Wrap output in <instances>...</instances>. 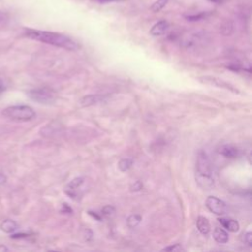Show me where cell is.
Listing matches in <instances>:
<instances>
[{"mask_svg":"<svg viewBox=\"0 0 252 252\" xmlns=\"http://www.w3.org/2000/svg\"><path fill=\"white\" fill-rule=\"evenodd\" d=\"M220 223L228 231L236 232L239 230V223L232 219H226V218H220L219 219Z\"/></svg>","mask_w":252,"mask_h":252,"instance_id":"cell-10","label":"cell"},{"mask_svg":"<svg viewBox=\"0 0 252 252\" xmlns=\"http://www.w3.org/2000/svg\"><path fill=\"white\" fill-rule=\"evenodd\" d=\"M84 183V178L83 177H77L73 179L67 186L66 188V193L74 198L77 195V189Z\"/></svg>","mask_w":252,"mask_h":252,"instance_id":"cell-9","label":"cell"},{"mask_svg":"<svg viewBox=\"0 0 252 252\" xmlns=\"http://www.w3.org/2000/svg\"><path fill=\"white\" fill-rule=\"evenodd\" d=\"M7 250H8V248L6 246L0 245V251H7Z\"/></svg>","mask_w":252,"mask_h":252,"instance_id":"cell-27","label":"cell"},{"mask_svg":"<svg viewBox=\"0 0 252 252\" xmlns=\"http://www.w3.org/2000/svg\"><path fill=\"white\" fill-rule=\"evenodd\" d=\"M168 0H158L156 1L152 6H151V10L155 13L159 12L163 7H165V5L167 4Z\"/></svg>","mask_w":252,"mask_h":252,"instance_id":"cell-17","label":"cell"},{"mask_svg":"<svg viewBox=\"0 0 252 252\" xmlns=\"http://www.w3.org/2000/svg\"><path fill=\"white\" fill-rule=\"evenodd\" d=\"M219 153L225 157V158H234L236 157H238L239 155V150L237 147L233 146V145H222L220 149H219Z\"/></svg>","mask_w":252,"mask_h":252,"instance_id":"cell-7","label":"cell"},{"mask_svg":"<svg viewBox=\"0 0 252 252\" xmlns=\"http://www.w3.org/2000/svg\"><path fill=\"white\" fill-rule=\"evenodd\" d=\"M99 2H109V1H115V0H97Z\"/></svg>","mask_w":252,"mask_h":252,"instance_id":"cell-28","label":"cell"},{"mask_svg":"<svg viewBox=\"0 0 252 252\" xmlns=\"http://www.w3.org/2000/svg\"><path fill=\"white\" fill-rule=\"evenodd\" d=\"M2 115L13 121L26 122L33 119L35 112L28 105H11L2 110Z\"/></svg>","mask_w":252,"mask_h":252,"instance_id":"cell-3","label":"cell"},{"mask_svg":"<svg viewBox=\"0 0 252 252\" xmlns=\"http://www.w3.org/2000/svg\"><path fill=\"white\" fill-rule=\"evenodd\" d=\"M199 80L202 81L205 84H210V85H213V86H217V87H220V88H224L226 90H230L231 92H234V93H238V91L236 89H234L231 85H229L228 83H226V82H224L220 79H218V78L202 77Z\"/></svg>","mask_w":252,"mask_h":252,"instance_id":"cell-6","label":"cell"},{"mask_svg":"<svg viewBox=\"0 0 252 252\" xmlns=\"http://www.w3.org/2000/svg\"><path fill=\"white\" fill-rule=\"evenodd\" d=\"M29 96L33 101L41 104H51L56 100V94L48 88L33 89L29 92Z\"/></svg>","mask_w":252,"mask_h":252,"instance_id":"cell-4","label":"cell"},{"mask_svg":"<svg viewBox=\"0 0 252 252\" xmlns=\"http://www.w3.org/2000/svg\"><path fill=\"white\" fill-rule=\"evenodd\" d=\"M196 226L198 228V230L202 233V234H208L211 230V226H210V222L208 220L207 218L203 217V216H199L197 218L196 220Z\"/></svg>","mask_w":252,"mask_h":252,"instance_id":"cell-13","label":"cell"},{"mask_svg":"<svg viewBox=\"0 0 252 252\" xmlns=\"http://www.w3.org/2000/svg\"><path fill=\"white\" fill-rule=\"evenodd\" d=\"M206 206L212 213H214L216 215H223V214H225L226 209H227L226 204L222 200H220L215 196H210L207 198Z\"/></svg>","mask_w":252,"mask_h":252,"instance_id":"cell-5","label":"cell"},{"mask_svg":"<svg viewBox=\"0 0 252 252\" xmlns=\"http://www.w3.org/2000/svg\"><path fill=\"white\" fill-rule=\"evenodd\" d=\"M62 211L64 212V213H71L72 212V209L70 208V207H68V205L67 204H63L62 205Z\"/></svg>","mask_w":252,"mask_h":252,"instance_id":"cell-24","label":"cell"},{"mask_svg":"<svg viewBox=\"0 0 252 252\" xmlns=\"http://www.w3.org/2000/svg\"><path fill=\"white\" fill-rule=\"evenodd\" d=\"M25 35L29 38L41 41L44 43H48L54 46L62 47L68 50H76L79 48L78 44L69 36L53 32H46V31H39L33 29H26Z\"/></svg>","mask_w":252,"mask_h":252,"instance_id":"cell-1","label":"cell"},{"mask_svg":"<svg viewBox=\"0 0 252 252\" xmlns=\"http://www.w3.org/2000/svg\"><path fill=\"white\" fill-rule=\"evenodd\" d=\"M133 164V159L132 158H122L118 162V168L121 171H127Z\"/></svg>","mask_w":252,"mask_h":252,"instance_id":"cell-15","label":"cell"},{"mask_svg":"<svg viewBox=\"0 0 252 252\" xmlns=\"http://www.w3.org/2000/svg\"><path fill=\"white\" fill-rule=\"evenodd\" d=\"M4 89H5V85H4L3 81L0 79V94L4 91Z\"/></svg>","mask_w":252,"mask_h":252,"instance_id":"cell-26","label":"cell"},{"mask_svg":"<svg viewBox=\"0 0 252 252\" xmlns=\"http://www.w3.org/2000/svg\"><path fill=\"white\" fill-rule=\"evenodd\" d=\"M143 188V184L141 181H135L134 184L131 186V191H140Z\"/></svg>","mask_w":252,"mask_h":252,"instance_id":"cell-22","label":"cell"},{"mask_svg":"<svg viewBox=\"0 0 252 252\" xmlns=\"http://www.w3.org/2000/svg\"><path fill=\"white\" fill-rule=\"evenodd\" d=\"M196 181L205 190H210L214 186V176L211 161L207 154L200 151L196 163Z\"/></svg>","mask_w":252,"mask_h":252,"instance_id":"cell-2","label":"cell"},{"mask_svg":"<svg viewBox=\"0 0 252 252\" xmlns=\"http://www.w3.org/2000/svg\"><path fill=\"white\" fill-rule=\"evenodd\" d=\"M163 251H174V252H179V251H183L184 249L181 247L180 244H174L168 247H165L162 249Z\"/></svg>","mask_w":252,"mask_h":252,"instance_id":"cell-20","label":"cell"},{"mask_svg":"<svg viewBox=\"0 0 252 252\" xmlns=\"http://www.w3.org/2000/svg\"><path fill=\"white\" fill-rule=\"evenodd\" d=\"M232 28H233V26H232L231 22L227 21V22H225V23H223V24L221 25V27H220V32H221V33L227 35V34H230V33H231Z\"/></svg>","mask_w":252,"mask_h":252,"instance_id":"cell-18","label":"cell"},{"mask_svg":"<svg viewBox=\"0 0 252 252\" xmlns=\"http://www.w3.org/2000/svg\"><path fill=\"white\" fill-rule=\"evenodd\" d=\"M104 95L101 94H89L87 96H84L81 100H80V105L81 106H90V105H94L96 103H99L101 101L104 100Z\"/></svg>","mask_w":252,"mask_h":252,"instance_id":"cell-8","label":"cell"},{"mask_svg":"<svg viewBox=\"0 0 252 252\" xmlns=\"http://www.w3.org/2000/svg\"><path fill=\"white\" fill-rule=\"evenodd\" d=\"M205 17V14H199V15H192V16H187L186 19L188 21H199Z\"/></svg>","mask_w":252,"mask_h":252,"instance_id":"cell-23","label":"cell"},{"mask_svg":"<svg viewBox=\"0 0 252 252\" xmlns=\"http://www.w3.org/2000/svg\"><path fill=\"white\" fill-rule=\"evenodd\" d=\"M243 241L246 243L248 246L252 245V233L250 231L246 232L243 234Z\"/></svg>","mask_w":252,"mask_h":252,"instance_id":"cell-21","label":"cell"},{"mask_svg":"<svg viewBox=\"0 0 252 252\" xmlns=\"http://www.w3.org/2000/svg\"><path fill=\"white\" fill-rule=\"evenodd\" d=\"M19 228L18 223L11 219H6L0 223V229L6 233H13Z\"/></svg>","mask_w":252,"mask_h":252,"instance_id":"cell-12","label":"cell"},{"mask_svg":"<svg viewBox=\"0 0 252 252\" xmlns=\"http://www.w3.org/2000/svg\"><path fill=\"white\" fill-rule=\"evenodd\" d=\"M142 220L141 216L139 215H131L128 219H127V224L129 227H136Z\"/></svg>","mask_w":252,"mask_h":252,"instance_id":"cell-16","label":"cell"},{"mask_svg":"<svg viewBox=\"0 0 252 252\" xmlns=\"http://www.w3.org/2000/svg\"><path fill=\"white\" fill-rule=\"evenodd\" d=\"M168 28H169L168 23L166 21L162 20V21H159L157 24H155L152 27L150 32L153 35H161V34H163L168 30Z\"/></svg>","mask_w":252,"mask_h":252,"instance_id":"cell-11","label":"cell"},{"mask_svg":"<svg viewBox=\"0 0 252 252\" xmlns=\"http://www.w3.org/2000/svg\"><path fill=\"white\" fill-rule=\"evenodd\" d=\"M7 181V177L4 173L0 172V185H3Z\"/></svg>","mask_w":252,"mask_h":252,"instance_id":"cell-25","label":"cell"},{"mask_svg":"<svg viewBox=\"0 0 252 252\" xmlns=\"http://www.w3.org/2000/svg\"><path fill=\"white\" fill-rule=\"evenodd\" d=\"M114 212H115V209L112 206H106L101 210V215L106 216V217H110L114 214Z\"/></svg>","mask_w":252,"mask_h":252,"instance_id":"cell-19","label":"cell"},{"mask_svg":"<svg viewBox=\"0 0 252 252\" xmlns=\"http://www.w3.org/2000/svg\"><path fill=\"white\" fill-rule=\"evenodd\" d=\"M213 237L218 243H226L228 241L227 232L220 227H216L213 231Z\"/></svg>","mask_w":252,"mask_h":252,"instance_id":"cell-14","label":"cell"}]
</instances>
